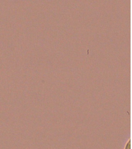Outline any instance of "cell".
Instances as JSON below:
<instances>
[{"label":"cell","instance_id":"obj_1","mask_svg":"<svg viewBox=\"0 0 132 149\" xmlns=\"http://www.w3.org/2000/svg\"><path fill=\"white\" fill-rule=\"evenodd\" d=\"M124 149H131L130 141H128L126 143V146L125 147Z\"/></svg>","mask_w":132,"mask_h":149}]
</instances>
